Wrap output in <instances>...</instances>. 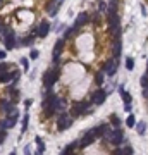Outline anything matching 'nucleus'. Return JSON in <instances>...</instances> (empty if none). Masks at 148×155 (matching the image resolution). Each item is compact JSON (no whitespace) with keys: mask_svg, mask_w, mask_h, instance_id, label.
<instances>
[{"mask_svg":"<svg viewBox=\"0 0 148 155\" xmlns=\"http://www.w3.org/2000/svg\"><path fill=\"white\" fill-rule=\"evenodd\" d=\"M59 76H60V71H59V67H57V66L47 71V72L43 74V85H45V88H47V90H50V88L54 86V83L59 79Z\"/></svg>","mask_w":148,"mask_h":155,"instance_id":"obj_1","label":"nucleus"},{"mask_svg":"<svg viewBox=\"0 0 148 155\" xmlns=\"http://www.w3.org/2000/svg\"><path fill=\"white\" fill-rule=\"evenodd\" d=\"M71 126H72V117L67 116L65 112H62L60 117L57 119V129H59V131H64V129H69Z\"/></svg>","mask_w":148,"mask_h":155,"instance_id":"obj_2","label":"nucleus"},{"mask_svg":"<svg viewBox=\"0 0 148 155\" xmlns=\"http://www.w3.org/2000/svg\"><path fill=\"white\" fill-rule=\"evenodd\" d=\"M88 112H90V104L88 102H78L76 105L72 107V117L83 116V114H88Z\"/></svg>","mask_w":148,"mask_h":155,"instance_id":"obj_3","label":"nucleus"},{"mask_svg":"<svg viewBox=\"0 0 148 155\" xmlns=\"http://www.w3.org/2000/svg\"><path fill=\"white\" fill-rule=\"evenodd\" d=\"M122 140H124V134H122V131H120L119 127H115L112 133H110V136L107 138V141H110L114 147H119L120 143H122Z\"/></svg>","mask_w":148,"mask_h":155,"instance_id":"obj_4","label":"nucleus"},{"mask_svg":"<svg viewBox=\"0 0 148 155\" xmlns=\"http://www.w3.org/2000/svg\"><path fill=\"white\" fill-rule=\"evenodd\" d=\"M102 71L105 72V74H109V76H114L115 74V71H117V60L115 59H109L105 64H103V67H102Z\"/></svg>","mask_w":148,"mask_h":155,"instance_id":"obj_5","label":"nucleus"},{"mask_svg":"<svg viewBox=\"0 0 148 155\" xmlns=\"http://www.w3.org/2000/svg\"><path fill=\"white\" fill-rule=\"evenodd\" d=\"M62 4H64V0H50L48 4H47V12L54 17V16L59 12V9H60Z\"/></svg>","mask_w":148,"mask_h":155,"instance_id":"obj_6","label":"nucleus"},{"mask_svg":"<svg viewBox=\"0 0 148 155\" xmlns=\"http://www.w3.org/2000/svg\"><path fill=\"white\" fill-rule=\"evenodd\" d=\"M4 43H5V48L7 50H12L16 47V33L12 29L5 31V40H4Z\"/></svg>","mask_w":148,"mask_h":155,"instance_id":"obj_7","label":"nucleus"},{"mask_svg":"<svg viewBox=\"0 0 148 155\" xmlns=\"http://www.w3.org/2000/svg\"><path fill=\"white\" fill-rule=\"evenodd\" d=\"M107 98V93L105 90H97V92L91 95V102L95 104V105H100V104H103Z\"/></svg>","mask_w":148,"mask_h":155,"instance_id":"obj_8","label":"nucleus"},{"mask_svg":"<svg viewBox=\"0 0 148 155\" xmlns=\"http://www.w3.org/2000/svg\"><path fill=\"white\" fill-rule=\"evenodd\" d=\"M64 45H65V40L60 38V40H57L55 47H54V59H55V64L59 62V55L64 52Z\"/></svg>","mask_w":148,"mask_h":155,"instance_id":"obj_9","label":"nucleus"},{"mask_svg":"<svg viewBox=\"0 0 148 155\" xmlns=\"http://www.w3.org/2000/svg\"><path fill=\"white\" fill-rule=\"evenodd\" d=\"M48 31H50V22L42 21L40 26H38V29H36V35L40 36V38H45V36L48 35Z\"/></svg>","mask_w":148,"mask_h":155,"instance_id":"obj_10","label":"nucleus"},{"mask_svg":"<svg viewBox=\"0 0 148 155\" xmlns=\"http://www.w3.org/2000/svg\"><path fill=\"white\" fill-rule=\"evenodd\" d=\"M93 141H95V136H93V133H91V129L90 131H86V134H85V138L79 141V148H86V147H90Z\"/></svg>","mask_w":148,"mask_h":155,"instance_id":"obj_11","label":"nucleus"},{"mask_svg":"<svg viewBox=\"0 0 148 155\" xmlns=\"http://www.w3.org/2000/svg\"><path fill=\"white\" fill-rule=\"evenodd\" d=\"M88 19H90V16L86 14V12H81V14H78V17H76V22H74V28H81V26H85L86 22H88Z\"/></svg>","mask_w":148,"mask_h":155,"instance_id":"obj_12","label":"nucleus"},{"mask_svg":"<svg viewBox=\"0 0 148 155\" xmlns=\"http://www.w3.org/2000/svg\"><path fill=\"white\" fill-rule=\"evenodd\" d=\"M120 48H122V43H120V38L119 40H114V59H117L120 55Z\"/></svg>","mask_w":148,"mask_h":155,"instance_id":"obj_13","label":"nucleus"},{"mask_svg":"<svg viewBox=\"0 0 148 155\" xmlns=\"http://www.w3.org/2000/svg\"><path fill=\"white\" fill-rule=\"evenodd\" d=\"M120 95H122L124 104H126V105H129V104H131V95H129L127 92H124V88H122V86H120Z\"/></svg>","mask_w":148,"mask_h":155,"instance_id":"obj_14","label":"nucleus"},{"mask_svg":"<svg viewBox=\"0 0 148 155\" xmlns=\"http://www.w3.org/2000/svg\"><path fill=\"white\" fill-rule=\"evenodd\" d=\"M126 124H127V127H133V126H136V117H134L133 114H129V116H127Z\"/></svg>","mask_w":148,"mask_h":155,"instance_id":"obj_15","label":"nucleus"},{"mask_svg":"<svg viewBox=\"0 0 148 155\" xmlns=\"http://www.w3.org/2000/svg\"><path fill=\"white\" fill-rule=\"evenodd\" d=\"M28 122H29V116H28V114H24V117H22V129H21V133H26V129H28Z\"/></svg>","mask_w":148,"mask_h":155,"instance_id":"obj_16","label":"nucleus"},{"mask_svg":"<svg viewBox=\"0 0 148 155\" xmlns=\"http://www.w3.org/2000/svg\"><path fill=\"white\" fill-rule=\"evenodd\" d=\"M136 129H138V134H145V131H147V122H138Z\"/></svg>","mask_w":148,"mask_h":155,"instance_id":"obj_17","label":"nucleus"},{"mask_svg":"<svg viewBox=\"0 0 148 155\" xmlns=\"http://www.w3.org/2000/svg\"><path fill=\"white\" fill-rule=\"evenodd\" d=\"M110 122H112V126H115V127H119V124H120V119L115 116V114H112L110 116Z\"/></svg>","mask_w":148,"mask_h":155,"instance_id":"obj_18","label":"nucleus"},{"mask_svg":"<svg viewBox=\"0 0 148 155\" xmlns=\"http://www.w3.org/2000/svg\"><path fill=\"white\" fill-rule=\"evenodd\" d=\"M76 31H78V28H71V29H67V31L64 33V40H67V38H71V36L74 35Z\"/></svg>","mask_w":148,"mask_h":155,"instance_id":"obj_19","label":"nucleus"},{"mask_svg":"<svg viewBox=\"0 0 148 155\" xmlns=\"http://www.w3.org/2000/svg\"><path fill=\"white\" fill-rule=\"evenodd\" d=\"M36 143H38V150H40V152H45V143H43V140L42 138H38V136H36Z\"/></svg>","mask_w":148,"mask_h":155,"instance_id":"obj_20","label":"nucleus"},{"mask_svg":"<svg viewBox=\"0 0 148 155\" xmlns=\"http://www.w3.org/2000/svg\"><path fill=\"white\" fill-rule=\"evenodd\" d=\"M141 86H143V88H147L148 86V71L141 76Z\"/></svg>","mask_w":148,"mask_h":155,"instance_id":"obj_21","label":"nucleus"},{"mask_svg":"<svg viewBox=\"0 0 148 155\" xmlns=\"http://www.w3.org/2000/svg\"><path fill=\"white\" fill-rule=\"evenodd\" d=\"M126 67H127L129 71H133V67H134V60L131 59V57H127V59H126Z\"/></svg>","mask_w":148,"mask_h":155,"instance_id":"obj_22","label":"nucleus"},{"mask_svg":"<svg viewBox=\"0 0 148 155\" xmlns=\"http://www.w3.org/2000/svg\"><path fill=\"white\" fill-rule=\"evenodd\" d=\"M21 64H22V69L24 71H29V60L26 59V57H22L21 59Z\"/></svg>","mask_w":148,"mask_h":155,"instance_id":"obj_23","label":"nucleus"},{"mask_svg":"<svg viewBox=\"0 0 148 155\" xmlns=\"http://www.w3.org/2000/svg\"><path fill=\"white\" fill-rule=\"evenodd\" d=\"M122 155H133V147H124L122 148Z\"/></svg>","mask_w":148,"mask_h":155,"instance_id":"obj_24","label":"nucleus"},{"mask_svg":"<svg viewBox=\"0 0 148 155\" xmlns=\"http://www.w3.org/2000/svg\"><path fill=\"white\" fill-rule=\"evenodd\" d=\"M95 81H97V85H102V83H103V74H102V72H98V74H97V78H95Z\"/></svg>","mask_w":148,"mask_h":155,"instance_id":"obj_25","label":"nucleus"},{"mask_svg":"<svg viewBox=\"0 0 148 155\" xmlns=\"http://www.w3.org/2000/svg\"><path fill=\"white\" fill-rule=\"evenodd\" d=\"M38 55H40V52H38V50H31V54H29V59H33V60H35V59H38Z\"/></svg>","mask_w":148,"mask_h":155,"instance_id":"obj_26","label":"nucleus"},{"mask_svg":"<svg viewBox=\"0 0 148 155\" xmlns=\"http://www.w3.org/2000/svg\"><path fill=\"white\" fill-rule=\"evenodd\" d=\"M33 40H35V36H28L26 40H22V45H31V43H33Z\"/></svg>","mask_w":148,"mask_h":155,"instance_id":"obj_27","label":"nucleus"},{"mask_svg":"<svg viewBox=\"0 0 148 155\" xmlns=\"http://www.w3.org/2000/svg\"><path fill=\"white\" fill-rule=\"evenodd\" d=\"M110 155H122V148L117 147V148H115V150H114V152H112Z\"/></svg>","mask_w":148,"mask_h":155,"instance_id":"obj_28","label":"nucleus"},{"mask_svg":"<svg viewBox=\"0 0 148 155\" xmlns=\"http://www.w3.org/2000/svg\"><path fill=\"white\" fill-rule=\"evenodd\" d=\"M9 105V102L7 100H0V107H2V109H4V110H5V107Z\"/></svg>","mask_w":148,"mask_h":155,"instance_id":"obj_29","label":"nucleus"},{"mask_svg":"<svg viewBox=\"0 0 148 155\" xmlns=\"http://www.w3.org/2000/svg\"><path fill=\"white\" fill-rule=\"evenodd\" d=\"M5 136H7V133H5V131H0V143H4Z\"/></svg>","mask_w":148,"mask_h":155,"instance_id":"obj_30","label":"nucleus"},{"mask_svg":"<svg viewBox=\"0 0 148 155\" xmlns=\"http://www.w3.org/2000/svg\"><path fill=\"white\" fill-rule=\"evenodd\" d=\"M5 57H7V52L5 50H0V60H4Z\"/></svg>","mask_w":148,"mask_h":155,"instance_id":"obj_31","label":"nucleus"},{"mask_svg":"<svg viewBox=\"0 0 148 155\" xmlns=\"http://www.w3.org/2000/svg\"><path fill=\"white\" fill-rule=\"evenodd\" d=\"M60 155H74V154H72V150H69V148H65V150H64V152H62Z\"/></svg>","mask_w":148,"mask_h":155,"instance_id":"obj_32","label":"nucleus"},{"mask_svg":"<svg viewBox=\"0 0 148 155\" xmlns=\"http://www.w3.org/2000/svg\"><path fill=\"white\" fill-rule=\"evenodd\" d=\"M31 104H33V100H26V102H24V107H26V109H29V107H31Z\"/></svg>","mask_w":148,"mask_h":155,"instance_id":"obj_33","label":"nucleus"},{"mask_svg":"<svg viewBox=\"0 0 148 155\" xmlns=\"http://www.w3.org/2000/svg\"><path fill=\"white\" fill-rule=\"evenodd\" d=\"M98 7H100V10H105V2H102V0H100V4H98Z\"/></svg>","mask_w":148,"mask_h":155,"instance_id":"obj_34","label":"nucleus"},{"mask_svg":"<svg viewBox=\"0 0 148 155\" xmlns=\"http://www.w3.org/2000/svg\"><path fill=\"white\" fill-rule=\"evenodd\" d=\"M143 97L148 98V86H147V88H143Z\"/></svg>","mask_w":148,"mask_h":155,"instance_id":"obj_35","label":"nucleus"},{"mask_svg":"<svg viewBox=\"0 0 148 155\" xmlns=\"http://www.w3.org/2000/svg\"><path fill=\"white\" fill-rule=\"evenodd\" d=\"M24 154H26V155H31V150H29V147L24 148Z\"/></svg>","mask_w":148,"mask_h":155,"instance_id":"obj_36","label":"nucleus"},{"mask_svg":"<svg viewBox=\"0 0 148 155\" xmlns=\"http://www.w3.org/2000/svg\"><path fill=\"white\" fill-rule=\"evenodd\" d=\"M10 155H16V152H10Z\"/></svg>","mask_w":148,"mask_h":155,"instance_id":"obj_37","label":"nucleus"},{"mask_svg":"<svg viewBox=\"0 0 148 155\" xmlns=\"http://www.w3.org/2000/svg\"><path fill=\"white\" fill-rule=\"evenodd\" d=\"M0 28H2V19H0Z\"/></svg>","mask_w":148,"mask_h":155,"instance_id":"obj_38","label":"nucleus"},{"mask_svg":"<svg viewBox=\"0 0 148 155\" xmlns=\"http://www.w3.org/2000/svg\"><path fill=\"white\" fill-rule=\"evenodd\" d=\"M0 2H2V0H0Z\"/></svg>","mask_w":148,"mask_h":155,"instance_id":"obj_39","label":"nucleus"}]
</instances>
